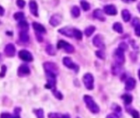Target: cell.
Returning <instances> with one entry per match:
<instances>
[{
	"instance_id": "1",
	"label": "cell",
	"mask_w": 140,
	"mask_h": 118,
	"mask_svg": "<svg viewBox=\"0 0 140 118\" xmlns=\"http://www.w3.org/2000/svg\"><path fill=\"white\" fill-rule=\"evenodd\" d=\"M83 100L85 103H86V106L87 107V108L91 111V113L96 114L100 111V108L98 107V105L95 103L93 98L90 95H84Z\"/></svg>"
},
{
	"instance_id": "2",
	"label": "cell",
	"mask_w": 140,
	"mask_h": 118,
	"mask_svg": "<svg viewBox=\"0 0 140 118\" xmlns=\"http://www.w3.org/2000/svg\"><path fill=\"white\" fill-rule=\"evenodd\" d=\"M46 76H47V84L45 85V88L47 89H55V85H56V74L50 71H45Z\"/></svg>"
},
{
	"instance_id": "3",
	"label": "cell",
	"mask_w": 140,
	"mask_h": 118,
	"mask_svg": "<svg viewBox=\"0 0 140 118\" xmlns=\"http://www.w3.org/2000/svg\"><path fill=\"white\" fill-rule=\"evenodd\" d=\"M83 83L86 86V88L89 90H92L94 88V78L93 76L92 75L91 73H86L85 75L83 76Z\"/></svg>"
},
{
	"instance_id": "4",
	"label": "cell",
	"mask_w": 140,
	"mask_h": 118,
	"mask_svg": "<svg viewBox=\"0 0 140 118\" xmlns=\"http://www.w3.org/2000/svg\"><path fill=\"white\" fill-rule=\"evenodd\" d=\"M57 48L59 49H60V48L64 49V50L68 53H72L74 52V50H75L74 46H72V44H70L69 43L64 41V40H59L58 42Z\"/></svg>"
},
{
	"instance_id": "5",
	"label": "cell",
	"mask_w": 140,
	"mask_h": 118,
	"mask_svg": "<svg viewBox=\"0 0 140 118\" xmlns=\"http://www.w3.org/2000/svg\"><path fill=\"white\" fill-rule=\"evenodd\" d=\"M114 56H115V61H116L117 64L123 65L125 63V53H124L123 50H121V49H120L118 48L115 51Z\"/></svg>"
},
{
	"instance_id": "6",
	"label": "cell",
	"mask_w": 140,
	"mask_h": 118,
	"mask_svg": "<svg viewBox=\"0 0 140 118\" xmlns=\"http://www.w3.org/2000/svg\"><path fill=\"white\" fill-rule=\"evenodd\" d=\"M18 56H19V58L22 60L25 61H33L32 54L29 51L25 50V49H22V50H21L19 53H18Z\"/></svg>"
},
{
	"instance_id": "7",
	"label": "cell",
	"mask_w": 140,
	"mask_h": 118,
	"mask_svg": "<svg viewBox=\"0 0 140 118\" xmlns=\"http://www.w3.org/2000/svg\"><path fill=\"white\" fill-rule=\"evenodd\" d=\"M63 63L64 64L65 66H67L68 68H69V69H72L75 71V72H77L78 70H79V67L77 64L74 63H72V61L71 60L70 58H68V57H65L63 59Z\"/></svg>"
},
{
	"instance_id": "8",
	"label": "cell",
	"mask_w": 140,
	"mask_h": 118,
	"mask_svg": "<svg viewBox=\"0 0 140 118\" xmlns=\"http://www.w3.org/2000/svg\"><path fill=\"white\" fill-rule=\"evenodd\" d=\"M43 66H44V68H45V71L53 72L54 74H56V75H58L59 69H58V66H57V65L55 63H50V61H47V63H44Z\"/></svg>"
},
{
	"instance_id": "9",
	"label": "cell",
	"mask_w": 140,
	"mask_h": 118,
	"mask_svg": "<svg viewBox=\"0 0 140 118\" xmlns=\"http://www.w3.org/2000/svg\"><path fill=\"white\" fill-rule=\"evenodd\" d=\"M31 71H30V68L27 65L25 64H22L19 67H18V70H17V75L18 76L20 77H23V76H28Z\"/></svg>"
},
{
	"instance_id": "10",
	"label": "cell",
	"mask_w": 140,
	"mask_h": 118,
	"mask_svg": "<svg viewBox=\"0 0 140 118\" xmlns=\"http://www.w3.org/2000/svg\"><path fill=\"white\" fill-rule=\"evenodd\" d=\"M4 53H5V55L8 56V57H10V58L13 57L16 53V48L14 44H13V43H8L4 48Z\"/></svg>"
},
{
	"instance_id": "11",
	"label": "cell",
	"mask_w": 140,
	"mask_h": 118,
	"mask_svg": "<svg viewBox=\"0 0 140 118\" xmlns=\"http://www.w3.org/2000/svg\"><path fill=\"white\" fill-rule=\"evenodd\" d=\"M104 12L106 15L109 16H115L117 14V8H115V5L109 4L104 7Z\"/></svg>"
},
{
	"instance_id": "12",
	"label": "cell",
	"mask_w": 140,
	"mask_h": 118,
	"mask_svg": "<svg viewBox=\"0 0 140 118\" xmlns=\"http://www.w3.org/2000/svg\"><path fill=\"white\" fill-rule=\"evenodd\" d=\"M62 21V16H60L59 14H54L53 15L50 19V24L52 26L55 27V26H58L61 23Z\"/></svg>"
},
{
	"instance_id": "13",
	"label": "cell",
	"mask_w": 140,
	"mask_h": 118,
	"mask_svg": "<svg viewBox=\"0 0 140 118\" xmlns=\"http://www.w3.org/2000/svg\"><path fill=\"white\" fill-rule=\"evenodd\" d=\"M92 43L94 46H96V48H104V41H103L102 36L100 35H96L94 36Z\"/></svg>"
},
{
	"instance_id": "14",
	"label": "cell",
	"mask_w": 140,
	"mask_h": 118,
	"mask_svg": "<svg viewBox=\"0 0 140 118\" xmlns=\"http://www.w3.org/2000/svg\"><path fill=\"white\" fill-rule=\"evenodd\" d=\"M29 8H30V11H31L32 14L35 16H38V5L36 3L35 1L34 0H32L29 3Z\"/></svg>"
},
{
	"instance_id": "15",
	"label": "cell",
	"mask_w": 140,
	"mask_h": 118,
	"mask_svg": "<svg viewBox=\"0 0 140 118\" xmlns=\"http://www.w3.org/2000/svg\"><path fill=\"white\" fill-rule=\"evenodd\" d=\"M136 80L133 78H129L125 82V89L128 91H131L135 88Z\"/></svg>"
},
{
	"instance_id": "16",
	"label": "cell",
	"mask_w": 140,
	"mask_h": 118,
	"mask_svg": "<svg viewBox=\"0 0 140 118\" xmlns=\"http://www.w3.org/2000/svg\"><path fill=\"white\" fill-rule=\"evenodd\" d=\"M59 32L66 37H70V38L71 37H74V29H71L69 27H64L59 29Z\"/></svg>"
},
{
	"instance_id": "17",
	"label": "cell",
	"mask_w": 140,
	"mask_h": 118,
	"mask_svg": "<svg viewBox=\"0 0 140 118\" xmlns=\"http://www.w3.org/2000/svg\"><path fill=\"white\" fill-rule=\"evenodd\" d=\"M20 111L21 109L19 108H15L14 115H11L9 113H2L1 118H21L20 117Z\"/></svg>"
},
{
	"instance_id": "18",
	"label": "cell",
	"mask_w": 140,
	"mask_h": 118,
	"mask_svg": "<svg viewBox=\"0 0 140 118\" xmlns=\"http://www.w3.org/2000/svg\"><path fill=\"white\" fill-rule=\"evenodd\" d=\"M32 27L35 31L38 32V33H40V34L46 33V29L45 28V26H43L41 24H40L38 22H33L32 23Z\"/></svg>"
},
{
	"instance_id": "19",
	"label": "cell",
	"mask_w": 140,
	"mask_h": 118,
	"mask_svg": "<svg viewBox=\"0 0 140 118\" xmlns=\"http://www.w3.org/2000/svg\"><path fill=\"white\" fill-rule=\"evenodd\" d=\"M93 16L96 18V19L101 21H104L106 20V18L104 16V14H103V12L101 9H96L93 12Z\"/></svg>"
},
{
	"instance_id": "20",
	"label": "cell",
	"mask_w": 140,
	"mask_h": 118,
	"mask_svg": "<svg viewBox=\"0 0 140 118\" xmlns=\"http://www.w3.org/2000/svg\"><path fill=\"white\" fill-rule=\"evenodd\" d=\"M122 18H123V20L125 21V22H128V21H129V20L131 19V14H130V12L129 10H127V9H124L122 11Z\"/></svg>"
},
{
	"instance_id": "21",
	"label": "cell",
	"mask_w": 140,
	"mask_h": 118,
	"mask_svg": "<svg viewBox=\"0 0 140 118\" xmlns=\"http://www.w3.org/2000/svg\"><path fill=\"white\" fill-rule=\"evenodd\" d=\"M18 26H19V29L21 30V31H27L29 30V25L26 21H21L18 24Z\"/></svg>"
},
{
	"instance_id": "22",
	"label": "cell",
	"mask_w": 140,
	"mask_h": 118,
	"mask_svg": "<svg viewBox=\"0 0 140 118\" xmlns=\"http://www.w3.org/2000/svg\"><path fill=\"white\" fill-rule=\"evenodd\" d=\"M19 38H20V40L22 42L27 43L29 41V35L27 34V31H20Z\"/></svg>"
},
{
	"instance_id": "23",
	"label": "cell",
	"mask_w": 140,
	"mask_h": 118,
	"mask_svg": "<svg viewBox=\"0 0 140 118\" xmlns=\"http://www.w3.org/2000/svg\"><path fill=\"white\" fill-rule=\"evenodd\" d=\"M113 30L115 31H116L117 33H120V34H122L123 31H124V29H123V26L121 23L120 22H115L114 23L113 25Z\"/></svg>"
},
{
	"instance_id": "24",
	"label": "cell",
	"mask_w": 140,
	"mask_h": 118,
	"mask_svg": "<svg viewBox=\"0 0 140 118\" xmlns=\"http://www.w3.org/2000/svg\"><path fill=\"white\" fill-rule=\"evenodd\" d=\"M71 13H72V16L77 18L80 16V9L77 7V6H74V7L72 8V10H71Z\"/></svg>"
},
{
	"instance_id": "25",
	"label": "cell",
	"mask_w": 140,
	"mask_h": 118,
	"mask_svg": "<svg viewBox=\"0 0 140 118\" xmlns=\"http://www.w3.org/2000/svg\"><path fill=\"white\" fill-rule=\"evenodd\" d=\"M122 99L124 100L125 105H129V104H131V103L133 101V97L130 94H124L122 96Z\"/></svg>"
},
{
	"instance_id": "26",
	"label": "cell",
	"mask_w": 140,
	"mask_h": 118,
	"mask_svg": "<svg viewBox=\"0 0 140 118\" xmlns=\"http://www.w3.org/2000/svg\"><path fill=\"white\" fill-rule=\"evenodd\" d=\"M95 30H96V27L95 26H88L87 28L85 29V35H86L87 37H90L94 33Z\"/></svg>"
},
{
	"instance_id": "27",
	"label": "cell",
	"mask_w": 140,
	"mask_h": 118,
	"mask_svg": "<svg viewBox=\"0 0 140 118\" xmlns=\"http://www.w3.org/2000/svg\"><path fill=\"white\" fill-rule=\"evenodd\" d=\"M45 51H46V53H47L49 55H50V56L55 55V50H54V48L53 45H51V44H49V45L46 46Z\"/></svg>"
},
{
	"instance_id": "28",
	"label": "cell",
	"mask_w": 140,
	"mask_h": 118,
	"mask_svg": "<svg viewBox=\"0 0 140 118\" xmlns=\"http://www.w3.org/2000/svg\"><path fill=\"white\" fill-rule=\"evenodd\" d=\"M34 113L35 114L36 117L37 118H45V115H44V111L42 108H39V109H35L34 110Z\"/></svg>"
},
{
	"instance_id": "29",
	"label": "cell",
	"mask_w": 140,
	"mask_h": 118,
	"mask_svg": "<svg viewBox=\"0 0 140 118\" xmlns=\"http://www.w3.org/2000/svg\"><path fill=\"white\" fill-rule=\"evenodd\" d=\"M13 17L14 19L17 20V21H22L24 19V17H25V16H24V13L22 12H16V13L13 15Z\"/></svg>"
},
{
	"instance_id": "30",
	"label": "cell",
	"mask_w": 140,
	"mask_h": 118,
	"mask_svg": "<svg viewBox=\"0 0 140 118\" xmlns=\"http://www.w3.org/2000/svg\"><path fill=\"white\" fill-rule=\"evenodd\" d=\"M74 36L77 40H81L82 39V33L77 29H74Z\"/></svg>"
},
{
	"instance_id": "31",
	"label": "cell",
	"mask_w": 140,
	"mask_h": 118,
	"mask_svg": "<svg viewBox=\"0 0 140 118\" xmlns=\"http://www.w3.org/2000/svg\"><path fill=\"white\" fill-rule=\"evenodd\" d=\"M52 93H53V94L54 95V97H55L56 98L59 99V100H62V99H63L64 96L59 91L56 90L55 89H52Z\"/></svg>"
},
{
	"instance_id": "32",
	"label": "cell",
	"mask_w": 140,
	"mask_h": 118,
	"mask_svg": "<svg viewBox=\"0 0 140 118\" xmlns=\"http://www.w3.org/2000/svg\"><path fill=\"white\" fill-rule=\"evenodd\" d=\"M81 6H82V9L85 11V12H87L90 10L91 7H90V4L87 2V1H82L81 2Z\"/></svg>"
},
{
	"instance_id": "33",
	"label": "cell",
	"mask_w": 140,
	"mask_h": 118,
	"mask_svg": "<svg viewBox=\"0 0 140 118\" xmlns=\"http://www.w3.org/2000/svg\"><path fill=\"white\" fill-rule=\"evenodd\" d=\"M120 65H115L112 66V73L114 74V75H119L120 72Z\"/></svg>"
},
{
	"instance_id": "34",
	"label": "cell",
	"mask_w": 140,
	"mask_h": 118,
	"mask_svg": "<svg viewBox=\"0 0 140 118\" xmlns=\"http://www.w3.org/2000/svg\"><path fill=\"white\" fill-rule=\"evenodd\" d=\"M119 48L121 49V50H123L124 52L126 51V50H128V45H127V43H125V42L120 43V45H119Z\"/></svg>"
},
{
	"instance_id": "35",
	"label": "cell",
	"mask_w": 140,
	"mask_h": 118,
	"mask_svg": "<svg viewBox=\"0 0 140 118\" xmlns=\"http://www.w3.org/2000/svg\"><path fill=\"white\" fill-rule=\"evenodd\" d=\"M130 113L133 116V118H140V115L138 113V111L134 109L130 110Z\"/></svg>"
},
{
	"instance_id": "36",
	"label": "cell",
	"mask_w": 140,
	"mask_h": 118,
	"mask_svg": "<svg viewBox=\"0 0 140 118\" xmlns=\"http://www.w3.org/2000/svg\"><path fill=\"white\" fill-rule=\"evenodd\" d=\"M17 5L20 8H23L26 5V2L24 0H17Z\"/></svg>"
},
{
	"instance_id": "37",
	"label": "cell",
	"mask_w": 140,
	"mask_h": 118,
	"mask_svg": "<svg viewBox=\"0 0 140 118\" xmlns=\"http://www.w3.org/2000/svg\"><path fill=\"white\" fill-rule=\"evenodd\" d=\"M96 57L99 58L100 59H104L105 58V53H103L102 51H101V50L96 51Z\"/></svg>"
},
{
	"instance_id": "38",
	"label": "cell",
	"mask_w": 140,
	"mask_h": 118,
	"mask_svg": "<svg viewBox=\"0 0 140 118\" xmlns=\"http://www.w3.org/2000/svg\"><path fill=\"white\" fill-rule=\"evenodd\" d=\"M62 114H59V113H49L48 116L49 118H60Z\"/></svg>"
},
{
	"instance_id": "39",
	"label": "cell",
	"mask_w": 140,
	"mask_h": 118,
	"mask_svg": "<svg viewBox=\"0 0 140 118\" xmlns=\"http://www.w3.org/2000/svg\"><path fill=\"white\" fill-rule=\"evenodd\" d=\"M6 71H7V67L6 66H2L1 67V72H0V77H4L6 75Z\"/></svg>"
},
{
	"instance_id": "40",
	"label": "cell",
	"mask_w": 140,
	"mask_h": 118,
	"mask_svg": "<svg viewBox=\"0 0 140 118\" xmlns=\"http://www.w3.org/2000/svg\"><path fill=\"white\" fill-rule=\"evenodd\" d=\"M134 32H135V35H136L138 37H140V24L135 26Z\"/></svg>"
},
{
	"instance_id": "41",
	"label": "cell",
	"mask_w": 140,
	"mask_h": 118,
	"mask_svg": "<svg viewBox=\"0 0 140 118\" xmlns=\"http://www.w3.org/2000/svg\"><path fill=\"white\" fill-rule=\"evenodd\" d=\"M114 110H115V113L116 114H121V108L120 106H117V105H115V108H114Z\"/></svg>"
},
{
	"instance_id": "42",
	"label": "cell",
	"mask_w": 140,
	"mask_h": 118,
	"mask_svg": "<svg viewBox=\"0 0 140 118\" xmlns=\"http://www.w3.org/2000/svg\"><path fill=\"white\" fill-rule=\"evenodd\" d=\"M140 24V21H139V19L138 18H134V19L133 20V21H132V26H138V25H139Z\"/></svg>"
},
{
	"instance_id": "43",
	"label": "cell",
	"mask_w": 140,
	"mask_h": 118,
	"mask_svg": "<svg viewBox=\"0 0 140 118\" xmlns=\"http://www.w3.org/2000/svg\"><path fill=\"white\" fill-rule=\"evenodd\" d=\"M106 118H119V115L116 114L115 113H111V114H109L106 116Z\"/></svg>"
},
{
	"instance_id": "44",
	"label": "cell",
	"mask_w": 140,
	"mask_h": 118,
	"mask_svg": "<svg viewBox=\"0 0 140 118\" xmlns=\"http://www.w3.org/2000/svg\"><path fill=\"white\" fill-rule=\"evenodd\" d=\"M40 35V33H36V38H37V40L39 41V42H42V40H43V38H42V36L41 35Z\"/></svg>"
},
{
	"instance_id": "45",
	"label": "cell",
	"mask_w": 140,
	"mask_h": 118,
	"mask_svg": "<svg viewBox=\"0 0 140 118\" xmlns=\"http://www.w3.org/2000/svg\"><path fill=\"white\" fill-rule=\"evenodd\" d=\"M4 15V9L2 6H0V16H3Z\"/></svg>"
},
{
	"instance_id": "46",
	"label": "cell",
	"mask_w": 140,
	"mask_h": 118,
	"mask_svg": "<svg viewBox=\"0 0 140 118\" xmlns=\"http://www.w3.org/2000/svg\"><path fill=\"white\" fill-rule=\"evenodd\" d=\"M60 118H70V116L69 114H62Z\"/></svg>"
},
{
	"instance_id": "47",
	"label": "cell",
	"mask_w": 140,
	"mask_h": 118,
	"mask_svg": "<svg viewBox=\"0 0 140 118\" xmlns=\"http://www.w3.org/2000/svg\"><path fill=\"white\" fill-rule=\"evenodd\" d=\"M122 1H123L124 3H131V2H134V1H136V0H122Z\"/></svg>"
},
{
	"instance_id": "48",
	"label": "cell",
	"mask_w": 140,
	"mask_h": 118,
	"mask_svg": "<svg viewBox=\"0 0 140 118\" xmlns=\"http://www.w3.org/2000/svg\"><path fill=\"white\" fill-rule=\"evenodd\" d=\"M2 61H3V57H2V54L0 53V63H2Z\"/></svg>"
},
{
	"instance_id": "49",
	"label": "cell",
	"mask_w": 140,
	"mask_h": 118,
	"mask_svg": "<svg viewBox=\"0 0 140 118\" xmlns=\"http://www.w3.org/2000/svg\"><path fill=\"white\" fill-rule=\"evenodd\" d=\"M138 78L140 80V70H138Z\"/></svg>"
},
{
	"instance_id": "50",
	"label": "cell",
	"mask_w": 140,
	"mask_h": 118,
	"mask_svg": "<svg viewBox=\"0 0 140 118\" xmlns=\"http://www.w3.org/2000/svg\"><path fill=\"white\" fill-rule=\"evenodd\" d=\"M138 11L140 12V3H138Z\"/></svg>"
}]
</instances>
